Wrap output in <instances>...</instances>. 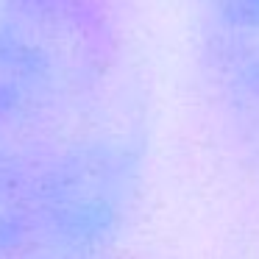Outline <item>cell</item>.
Wrapping results in <instances>:
<instances>
[{"label": "cell", "mask_w": 259, "mask_h": 259, "mask_svg": "<svg viewBox=\"0 0 259 259\" xmlns=\"http://www.w3.org/2000/svg\"><path fill=\"white\" fill-rule=\"evenodd\" d=\"M218 56L229 90L251 117H259V0L220 3Z\"/></svg>", "instance_id": "3"}, {"label": "cell", "mask_w": 259, "mask_h": 259, "mask_svg": "<svg viewBox=\"0 0 259 259\" xmlns=\"http://www.w3.org/2000/svg\"><path fill=\"white\" fill-rule=\"evenodd\" d=\"M34 237L28 170L0 137V259H12Z\"/></svg>", "instance_id": "4"}, {"label": "cell", "mask_w": 259, "mask_h": 259, "mask_svg": "<svg viewBox=\"0 0 259 259\" xmlns=\"http://www.w3.org/2000/svg\"><path fill=\"white\" fill-rule=\"evenodd\" d=\"M109 59L95 0L0 3V128L42 123L92 95Z\"/></svg>", "instance_id": "1"}, {"label": "cell", "mask_w": 259, "mask_h": 259, "mask_svg": "<svg viewBox=\"0 0 259 259\" xmlns=\"http://www.w3.org/2000/svg\"><path fill=\"white\" fill-rule=\"evenodd\" d=\"M28 170L34 234L62 248H98L123 223L137 156L123 137L90 134Z\"/></svg>", "instance_id": "2"}]
</instances>
